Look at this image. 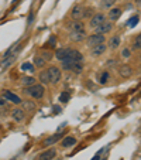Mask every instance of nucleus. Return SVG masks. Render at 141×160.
<instances>
[{
	"mask_svg": "<svg viewBox=\"0 0 141 160\" xmlns=\"http://www.w3.org/2000/svg\"><path fill=\"white\" fill-rule=\"evenodd\" d=\"M44 87H42V84H34L31 85V87H26L24 92L27 95H30L31 98H35V99H41L42 97H44Z\"/></svg>",
	"mask_w": 141,
	"mask_h": 160,
	"instance_id": "nucleus-1",
	"label": "nucleus"
},
{
	"mask_svg": "<svg viewBox=\"0 0 141 160\" xmlns=\"http://www.w3.org/2000/svg\"><path fill=\"white\" fill-rule=\"evenodd\" d=\"M103 42H105V36H103V34H99V33L92 34V36H89L87 37V40H86V44L89 45L90 48L95 47V45L103 44Z\"/></svg>",
	"mask_w": 141,
	"mask_h": 160,
	"instance_id": "nucleus-2",
	"label": "nucleus"
},
{
	"mask_svg": "<svg viewBox=\"0 0 141 160\" xmlns=\"http://www.w3.org/2000/svg\"><path fill=\"white\" fill-rule=\"evenodd\" d=\"M48 75H49V82L52 84H58L61 79V71L58 67H49L48 68Z\"/></svg>",
	"mask_w": 141,
	"mask_h": 160,
	"instance_id": "nucleus-3",
	"label": "nucleus"
},
{
	"mask_svg": "<svg viewBox=\"0 0 141 160\" xmlns=\"http://www.w3.org/2000/svg\"><path fill=\"white\" fill-rule=\"evenodd\" d=\"M66 58H69V60L72 61V62H82V60H83V55H82L79 51H76V50L68 48V55H66Z\"/></svg>",
	"mask_w": 141,
	"mask_h": 160,
	"instance_id": "nucleus-4",
	"label": "nucleus"
},
{
	"mask_svg": "<svg viewBox=\"0 0 141 160\" xmlns=\"http://www.w3.org/2000/svg\"><path fill=\"white\" fill-rule=\"evenodd\" d=\"M106 21V17H105V14H95V16H92V18H90V26H92L93 28H96L97 26H100L102 23H105Z\"/></svg>",
	"mask_w": 141,
	"mask_h": 160,
	"instance_id": "nucleus-5",
	"label": "nucleus"
},
{
	"mask_svg": "<svg viewBox=\"0 0 141 160\" xmlns=\"http://www.w3.org/2000/svg\"><path fill=\"white\" fill-rule=\"evenodd\" d=\"M111 28H113V23H107V21H105V23H102L100 26H97L96 27V33L99 34H107L111 31Z\"/></svg>",
	"mask_w": 141,
	"mask_h": 160,
	"instance_id": "nucleus-6",
	"label": "nucleus"
},
{
	"mask_svg": "<svg viewBox=\"0 0 141 160\" xmlns=\"http://www.w3.org/2000/svg\"><path fill=\"white\" fill-rule=\"evenodd\" d=\"M83 14H85V9L82 6H75L71 12V16H72L73 20H81L83 18Z\"/></svg>",
	"mask_w": 141,
	"mask_h": 160,
	"instance_id": "nucleus-7",
	"label": "nucleus"
},
{
	"mask_svg": "<svg viewBox=\"0 0 141 160\" xmlns=\"http://www.w3.org/2000/svg\"><path fill=\"white\" fill-rule=\"evenodd\" d=\"M3 97H4V99L10 101V102L16 103V105L21 103L20 97H18V95H16V94H13V92H10V91H4V92H3Z\"/></svg>",
	"mask_w": 141,
	"mask_h": 160,
	"instance_id": "nucleus-8",
	"label": "nucleus"
},
{
	"mask_svg": "<svg viewBox=\"0 0 141 160\" xmlns=\"http://www.w3.org/2000/svg\"><path fill=\"white\" fill-rule=\"evenodd\" d=\"M71 40L72 41H82V40H85V37H86V31L83 30H76V31H71Z\"/></svg>",
	"mask_w": 141,
	"mask_h": 160,
	"instance_id": "nucleus-9",
	"label": "nucleus"
},
{
	"mask_svg": "<svg viewBox=\"0 0 141 160\" xmlns=\"http://www.w3.org/2000/svg\"><path fill=\"white\" fill-rule=\"evenodd\" d=\"M24 109H20V108H17V109H13V112H12V116H13V119H14L16 122H21V121H24V118H26V113H24Z\"/></svg>",
	"mask_w": 141,
	"mask_h": 160,
	"instance_id": "nucleus-10",
	"label": "nucleus"
},
{
	"mask_svg": "<svg viewBox=\"0 0 141 160\" xmlns=\"http://www.w3.org/2000/svg\"><path fill=\"white\" fill-rule=\"evenodd\" d=\"M55 154H57V152H55V149H48V150L42 152V153H40L38 156V160H51L55 157Z\"/></svg>",
	"mask_w": 141,
	"mask_h": 160,
	"instance_id": "nucleus-11",
	"label": "nucleus"
},
{
	"mask_svg": "<svg viewBox=\"0 0 141 160\" xmlns=\"http://www.w3.org/2000/svg\"><path fill=\"white\" fill-rule=\"evenodd\" d=\"M105 51H106V45L105 44H99V45H95V47H92V51H90V54H92L93 57H99V55H102Z\"/></svg>",
	"mask_w": 141,
	"mask_h": 160,
	"instance_id": "nucleus-12",
	"label": "nucleus"
},
{
	"mask_svg": "<svg viewBox=\"0 0 141 160\" xmlns=\"http://www.w3.org/2000/svg\"><path fill=\"white\" fill-rule=\"evenodd\" d=\"M119 74H120L123 78H129V77L133 74L131 67H130V65H121L120 68H119Z\"/></svg>",
	"mask_w": 141,
	"mask_h": 160,
	"instance_id": "nucleus-13",
	"label": "nucleus"
},
{
	"mask_svg": "<svg viewBox=\"0 0 141 160\" xmlns=\"http://www.w3.org/2000/svg\"><path fill=\"white\" fill-rule=\"evenodd\" d=\"M61 133L58 132V133H55V135H52V136H49V138H47V139H45V142H44V145L45 146H49V145H54L55 142H58V140L61 139Z\"/></svg>",
	"mask_w": 141,
	"mask_h": 160,
	"instance_id": "nucleus-14",
	"label": "nucleus"
},
{
	"mask_svg": "<svg viewBox=\"0 0 141 160\" xmlns=\"http://www.w3.org/2000/svg\"><path fill=\"white\" fill-rule=\"evenodd\" d=\"M109 18L110 20H119L121 16V10L117 9V7H113V9H110V12H109Z\"/></svg>",
	"mask_w": 141,
	"mask_h": 160,
	"instance_id": "nucleus-15",
	"label": "nucleus"
},
{
	"mask_svg": "<svg viewBox=\"0 0 141 160\" xmlns=\"http://www.w3.org/2000/svg\"><path fill=\"white\" fill-rule=\"evenodd\" d=\"M75 143H76V139L73 138V136H66L65 139L62 140L61 145H62V148H69V146H73Z\"/></svg>",
	"mask_w": 141,
	"mask_h": 160,
	"instance_id": "nucleus-16",
	"label": "nucleus"
},
{
	"mask_svg": "<svg viewBox=\"0 0 141 160\" xmlns=\"http://www.w3.org/2000/svg\"><path fill=\"white\" fill-rule=\"evenodd\" d=\"M66 55H68V48H59V50H57V52H55V58L59 61L65 60Z\"/></svg>",
	"mask_w": 141,
	"mask_h": 160,
	"instance_id": "nucleus-17",
	"label": "nucleus"
},
{
	"mask_svg": "<svg viewBox=\"0 0 141 160\" xmlns=\"http://www.w3.org/2000/svg\"><path fill=\"white\" fill-rule=\"evenodd\" d=\"M21 103H23V109L24 111H28V112H33L35 111V103L33 102V101H21Z\"/></svg>",
	"mask_w": 141,
	"mask_h": 160,
	"instance_id": "nucleus-18",
	"label": "nucleus"
},
{
	"mask_svg": "<svg viewBox=\"0 0 141 160\" xmlns=\"http://www.w3.org/2000/svg\"><path fill=\"white\" fill-rule=\"evenodd\" d=\"M119 44H120V37H119V36H114V37H111V38H110V41H109V47H110L111 50L117 48V47H119Z\"/></svg>",
	"mask_w": 141,
	"mask_h": 160,
	"instance_id": "nucleus-19",
	"label": "nucleus"
},
{
	"mask_svg": "<svg viewBox=\"0 0 141 160\" xmlns=\"http://www.w3.org/2000/svg\"><path fill=\"white\" fill-rule=\"evenodd\" d=\"M69 28H71V31L83 30V23H81L79 20H75L73 23H71V24H69Z\"/></svg>",
	"mask_w": 141,
	"mask_h": 160,
	"instance_id": "nucleus-20",
	"label": "nucleus"
},
{
	"mask_svg": "<svg viewBox=\"0 0 141 160\" xmlns=\"http://www.w3.org/2000/svg\"><path fill=\"white\" fill-rule=\"evenodd\" d=\"M69 70H72L73 72H76V74H81L82 70H83V64H82V62H72Z\"/></svg>",
	"mask_w": 141,
	"mask_h": 160,
	"instance_id": "nucleus-21",
	"label": "nucleus"
},
{
	"mask_svg": "<svg viewBox=\"0 0 141 160\" xmlns=\"http://www.w3.org/2000/svg\"><path fill=\"white\" fill-rule=\"evenodd\" d=\"M21 82H23L24 87H31V85L35 84V78L34 77H24V78L21 79Z\"/></svg>",
	"mask_w": 141,
	"mask_h": 160,
	"instance_id": "nucleus-22",
	"label": "nucleus"
},
{
	"mask_svg": "<svg viewBox=\"0 0 141 160\" xmlns=\"http://www.w3.org/2000/svg\"><path fill=\"white\" fill-rule=\"evenodd\" d=\"M40 81H41V84H48L49 82L48 71H42V72L40 74Z\"/></svg>",
	"mask_w": 141,
	"mask_h": 160,
	"instance_id": "nucleus-23",
	"label": "nucleus"
},
{
	"mask_svg": "<svg viewBox=\"0 0 141 160\" xmlns=\"http://www.w3.org/2000/svg\"><path fill=\"white\" fill-rule=\"evenodd\" d=\"M34 64H35V67H38V68H42V67L47 64V61H45L44 58L40 55V57H35V58H34Z\"/></svg>",
	"mask_w": 141,
	"mask_h": 160,
	"instance_id": "nucleus-24",
	"label": "nucleus"
},
{
	"mask_svg": "<svg viewBox=\"0 0 141 160\" xmlns=\"http://www.w3.org/2000/svg\"><path fill=\"white\" fill-rule=\"evenodd\" d=\"M117 0H102V3H100V6L103 7V9H110L111 6H113L114 3H116Z\"/></svg>",
	"mask_w": 141,
	"mask_h": 160,
	"instance_id": "nucleus-25",
	"label": "nucleus"
},
{
	"mask_svg": "<svg viewBox=\"0 0 141 160\" xmlns=\"http://www.w3.org/2000/svg\"><path fill=\"white\" fill-rule=\"evenodd\" d=\"M109 78H110V74L107 72V71H105V72L100 75V78H99V82L102 85H105V84H107V81H109Z\"/></svg>",
	"mask_w": 141,
	"mask_h": 160,
	"instance_id": "nucleus-26",
	"label": "nucleus"
},
{
	"mask_svg": "<svg viewBox=\"0 0 141 160\" xmlns=\"http://www.w3.org/2000/svg\"><path fill=\"white\" fill-rule=\"evenodd\" d=\"M21 71H34V65L31 62H23L21 64Z\"/></svg>",
	"mask_w": 141,
	"mask_h": 160,
	"instance_id": "nucleus-27",
	"label": "nucleus"
},
{
	"mask_svg": "<svg viewBox=\"0 0 141 160\" xmlns=\"http://www.w3.org/2000/svg\"><path fill=\"white\" fill-rule=\"evenodd\" d=\"M137 23H138V17H137V16H134V17H131L129 21H127V26H129L130 28H133V27H135V26H137Z\"/></svg>",
	"mask_w": 141,
	"mask_h": 160,
	"instance_id": "nucleus-28",
	"label": "nucleus"
},
{
	"mask_svg": "<svg viewBox=\"0 0 141 160\" xmlns=\"http://www.w3.org/2000/svg\"><path fill=\"white\" fill-rule=\"evenodd\" d=\"M41 57L44 58L45 61H48V60H51V58H52V54L49 51H42L41 52Z\"/></svg>",
	"mask_w": 141,
	"mask_h": 160,
	"instance_id": "nucleus-29",
	"label": "nucleus"
},
{
	"mask_svg": "<svg viewBox=\"0 0 141 160\" xmlns=\"http://www.w3.org/2000/svg\"><path fill=\"white\" fill-rule=\"evenodd\" d=\"M59 101H61V102H68V101H69V94H68V92L61 94L59 95Z\"/></svg>",
	"mask_w": 141,
	"mask_h": 160,
	"instance_id": "nucleus-30",
	"label": "nucleus"
},
{
	"mask_svg": "<svg viewBox=\"0 0 141 160\" xmlns=\"http://www.w3.org/2000/svg\"><path fill=\"white\" fill-rule=\"evenodd\" d=\"M134 47H135V48H141V34H138V36H137V38H135Z\"/></svg>",
	"mask_w": 141,
	"mask_h": 160,
	"instance_id": "nucleus-31",
	"label": "nucleus"
},
{
	"mask_svg": "<svg viewBox=\"0 0 141 160\" xmlns=\"http://www.w3.org/2000/svg\"><path fill=\"white\" fill-rule=\"evenodd\" d=\"M130 54H131V52H130V50H129V48H124L123 51H121V55H123L124 58H129V57H130Z\"/></svg>",
	"mask_w": 141,
	"mask_h": 160,
	"instance_id": "nucleus-32",
	"label": "nucleus"
},
{
	"mask_svg": "<svg viewBox=\"0 0 141 160\" xmlns=\"http://www.w3.org/2000/svg\"><path fill=\"white\" fill-rule=\"evenodd\" d=\"M92 160H100V152H99V153H97V154H96V156H95V157H93Z\"/></svg>",
	"mask_w": 141,
	"mask_h": 160,
	"instance_id": "nucleus-33",
	"label": "nucleus"
},
{
	"mask_svg": "<svg viewBox=\"0 0 141 160\" xmlns=\"http://www.w3.org/2000/svg\"><path fill=\"white\" fill-rule=\"evenodd\" d=\"M0 106H6V102H4V99H0Z\"/></svg>",
	"mask_w": 141,
	"mask_h": 160,
	"instance_id": "nucleus-34",
	"label": "nucleus"
},
{
	"mask_svg": "<svg viewBox=\"0 0 141 160\" xmlns=\"http://www.w3.org/2000/svg\"><path fill=\"white\" fill-rule=\"evenodd\" d=\"M54 111H55V112H59V111H61L59 106H54Z\"/></svg>",
	"mask_w": 141,
	"mask_h": 160,
	"instance_id": "nucleus-35",
	"label": "nucleus"
},
{
	"mask_svg": "<svg viewBox=\"0 0 141 160\" xmlns=\"http://www.w3.org/2000/svg\"><path fill=\"white\" fill-rule=\"evenodd\" d=\"M102 160H106V159H102Z\"/></svg>",
	"mask_w": 141,
	"mask_h": 160,
	"instance_id": "nucleus-36",
	"label": "nucleus"
}]
</instances>
